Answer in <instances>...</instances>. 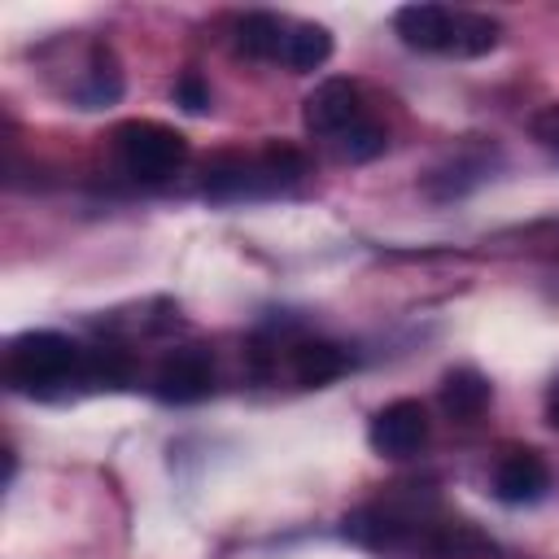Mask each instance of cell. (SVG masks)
I'll list each match as a JSON object with an SVG mask.
<instances>
[{
  "label": "cell",
  "instance_id": "4",
  "mask_svg": "<svg viewBox=\"0 0 559 559\" xmlns=\"http://www.w3.org/2000/svg\"><path fill=\"white\" fill-rule=\"evenodd\" d=\"M0 376L13 393H39L44 397L70 380H83V349L66 332L35 328V332H22L4 345Z\"/></svg>",
  "mask_w": 559,
  "mask_h": 559
},
{
  "label": "cell",
  "instance_id": "14",
  "mask_svg": "<svg viewBox=\"0 0 559 559\" xmlns=\"http://www.w3.org/2000/svg\"><path fill=\"white\" fill-rule=\"evenodd\" d=\"M74 96H79L83 109H105V105H114L122 96V70H118V61H114L109 48H100V44L92 48V66H87L83 87Z\"/></svg>",
  "mask_w": 559,
  "mask_h": 559
},
{
  "label": "cell",
  "instance_id": "8",
  "mask_svg": "<svg viewBox=\"0 0 559 559\" xmlns=\"http://www.w3.org/2000/svg\"><path fill=\"white\" fill-rule=\"evenodd\" d=\"M428 432H432L428 411L415 397L384 402L371 415V424H367V441H371V450L380 459H411V454H419L428 445Z\"/></svg>",
  "mask_w": 559,
  "mask_h": 559
},
{
  "label": "cell",
  "instance_id": "6",
  "mask_svg": "<svg viewBox=\"0 0 559 559\" xmlns=\"http://www.w3.org/2000/svg\"><path fill=\"white\" fill-rule=\"evenodd\" d=\"M301 122H306V131H310L314 140H323L328 148H336V144L349 140L358 127L371 122V109H367L362 87H358L354 79L332 74V79H323V83L306 96Z\"/></svg>",
  "mask_w": 559,
  "mask_h": 559
},
{
  "label": "cell",
  "instance_id": "2",
  "mask_svg": "<svg viewBox=\"0 0 559 559\" xmlns=\"http://www.w3.org/2000/svg\"><path fill=\"white\" fill-rule=\"evenodd\" d=\"M310 170L306 153L293 144H262V148H231L214 153L201 170V192L210 201H253V197H275L293 183H301Z\"/></svg>",
  "mask_w": 559,
  "mask_h": 559
},
{
  "label": "cell",
  "instance_id": "11",
  "mask_svg": "<svg viewBox=\"0 0 559 559\" xmlns=\"http://www.w3.org/2000/svg\"><path fill=\"white\" fill-rule=\"evenodd\" d=\"M489 402H493V384H489L476 367H454V371H445V380H441V411H445L450 419L472 424V419L485 415Z\"/></svg>",
  "mask_w": 559,
  "mask_h": 559
},
{
  "label": "cell",
  "instance_id": "16",
  "mask_svg": "<svg viewBox=\"0 0 559 559\" xmlns=\"http://www.w3.org/2000/svg\"><path fill=\"white\" fill-rule=\"evenodd\" d=\"M533 135H537V144H546L550 153H559V100L546 105V109L533 118Z\"/></svg>",
  "mask_w": 559,
  "mask_h": 559
},
{
  "label": "cell",
  "instance_id": "7",
  "mask_svg": "<svg viewBox=\"0 0 559 559\" xmlns=\"http://www.w3.org/2000/svg\"><path fill=\"white\" fill-rule=\"evenodd\" d=\"M214 384H218V371H214V354L205 345H179L153 367V393L175 406L205 402L214 393Z\"/></svg>",
  "mask_w": 559,
  "mask_h": 559
},
{
  "label": "cell",
  "instance_id": "3",
  "mask_svg": "<svg viewBox=\"0 0 559 559\" xmlns=\"http://www.w3.org/2000/svg\"><path fill=\"white\" fill-rule=\"evenodd\" d=\"M393 31L415 52H445V57H485L502 26L489 13L445 9V4H402L393 13Z\"/></svg>",
  "mask_w": 559,
  "mask_h": 559
},
{
  "label": "cell",
  "instance_id": "10",
  "mask_svg": "<svg viewBox=\"0 0 559 559\" xmlns=\"http://www.w3.org/2000/svg\"><path fill=\"white\" fill-rule=\"evenodd\" d=\"M345 371H349V354H345V345H336V341L310 336V341H293V345H288V376H293L301 389L332 384V380L345 376Z\"/></svg>",
  "mask_w": 559,
  "mask_h": 559
},
{
  "label": "cell",
  "instance_id": "5",
  "mask_svg": "<svg viewBox=\"0 0 559 559\" xmlns=\"http://www.w3.org/2000/svg\"><path fill=\"white\" fill-rule=\"evenodd\" d=\"M114 157L122 166V175H131L135 183H162L170 175H179V166L188 162V140L183 131L157 122V118H127L114 127L109 135Z\"/></svg>",
  "mask_w": 559,
  "mask_h": 559
},
{
  "label": "cell",
  "instance_id": "9",
  "mask_svg": "<svg viewBox=\"0 0 559 559\" xmlns=\"http://www.w3.org/2000/svg\"><path fill=\"white\" fill-rule=\"evenodd\" d=\"M546 489H550V467H546V459L533 445H515V450H507L498 459V467H493V493H498V502L524 507V502L546 498Z\"/></svg>",
  "mask_w": 559,
  "mask_h": 559
},
{
  "label": "cell",
  "instance_id": "12",
  "mask_svg": "<svg viewBox=\"0 0 559 559\" xmlns=\"http://www.w3.org/2000/svg\"><path fill=\"white\" fill-rule=\"evenodd\" d=\"M284 35H288V17L280 13H245L231 31V44L240 57H253V61H280V48H284Z\"/></svg>",
  "mask_w": 559,
  "mask_h": 559
},
{
  "label": "cell",
  "instance_id": "17",
  "mask_svg": "<svg viewBox=\"0 0 559 559\" xmlns=\"http://www.w3.org/2000/svg\"><path fill=\"white\" fill-rule=\"evenodd\" d=\"M546 424H550V428H559V380L546 389Z\"/></svg>",
  "mask_w": 559,
  "mask_h": 559
},
{
  "label": "cell",
  "instance_id": "13",
  "mask_svg": "<svg viewBox=\"0 0 559 559\" xmlns=\"http://www.w3.org/2000/svg\"><path fill=\"white\" fill-rule=\"evenodd\" d=\"M332 57V35L319 22H288L284 48H280V66H288L293 74H310Z\"/></svg>",
  "mask_w": 559,
  "mask_h": 559
},
{
  "label": "cell",
  "instance_id": "1",
  "mask_svg": "<svg viewBox=\"0 0 559 559\" xmlns=\"http://www.w3.org/2000/svg\"><path fill=\"white\" fill-rule=\"evenodd\" d=\"M345 537L406 559H489L493 542L437 507V493H389L345 515Z\"/></svg>",
  "mask_w": 559,
  "mask_h": 559
},
{
  "label": "cell",
  "instance_id": "15",
  "mask_svg": "<svg viewBox=\"0 0 559 559\" xmlns=\"http://www.w3.org/2000/svg\"><path fill=\"white\" fill-rule=\"evenodd\" d=\"M175 100H179L188 114H205V109H210V87H205V79H201L197 70L179 74V83H175Z\"/></svg>",
  "mask_w": 559,
  "mask_h": 559
}]
</instances>
